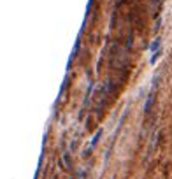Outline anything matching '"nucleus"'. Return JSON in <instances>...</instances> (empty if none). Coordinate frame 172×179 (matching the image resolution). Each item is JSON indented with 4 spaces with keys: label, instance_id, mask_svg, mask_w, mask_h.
<instances>
[{
    "label": "nucleus",
    "instance_id": "f257e3e1",
    "mask_svg": "<svg viewBox=\"0 0 172 179\" xmlns=\"http://www.w3.org/2000/svg\"><path fill=\"white\" fill-rule=\"evenodd\" d=\"M158 47H160V37H156V39L151 42V46H149V51H151L153 54H156V53H160V49H158Z\"/></svg>",
    "mask_w": 172,
    "mask_h": 179
}]
</instances>
